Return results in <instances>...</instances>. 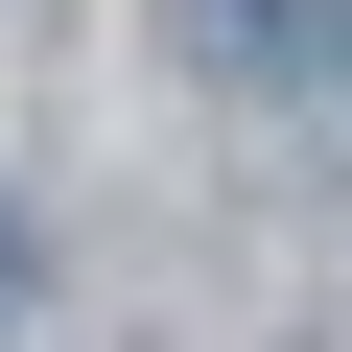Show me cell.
Masks as SVG:
<instances>
[{
	"mask_svg": "<svg viewBox=\"0 0 352 352\" xmlns=\"http://www.w3.org/2000/svg\"><path fill=\"white\" fill-rule=\"evenodd\" d=\"M188 24H212L235 71H329V0H188Z\"/></svg>",
	"mask_w": 352,
	"mask_h": 352,
	"instance_id": "1",
	"label": "cell"
},
{
	"mask_svg": "<svg viewBox=\"0 0 352 352\" xmlns=\"http://www.w3.org/2000/svg\"><path fill=\"white\" fill-rule=\"evenodd\" d=\"M0 329H24V212H0Z\"/></svg>",
	"mask_w": 352,
	"mask_h": 352,
	"instance_id": "2",
	"label": "cell"
}]
</instances>
